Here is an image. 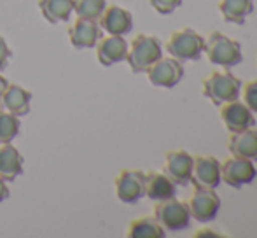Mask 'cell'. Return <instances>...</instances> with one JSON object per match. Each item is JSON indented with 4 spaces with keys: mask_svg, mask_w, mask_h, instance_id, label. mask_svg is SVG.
Masks as SVG:
<instances>
[{
    "mask_svg": "<svg viewBox=\"0 0 257 238\" xmlns=\"http://www.w3.org/2000/svg\"><path fill=\"white\" fill-rule=\"evenodd\" d=\"M98 25L108 35H126L133 28V16L130 11L122 9L119 6L105 7L98 20Z\"/></svg>",
    "mask_w": 257,
    "mask_h": 238,
    "instance_id": "cell-14",
    "label": "cell"
},
{
    "mask_svg": "<svg viewBox=\"0 0 257 238\" xmlns=\"http://www.w3.org/2000/svg\"><path fill=\"white\" fill-rule=\"evenodd\" d=\"M243 103L257 114V79L254 81H248L243 88Z\"/></svg>",
    "mask_w": 257,
    "mask_h": 238,
    "instance_id": "cell-25",
    "label": "cell"
},
{
    "mask_svg": "<svg viewBox=\"0 0 257 238\" xmlns=\"http://www.w3.org/2000/svg\"><path fill=\"white\" fill-rule=\"evenodd\" d=\"M240 89L241 81L227 68L224 72H212L208 77L203 79V95L217 107L226 102L238 100Z\"/></svg>",
    "mask_w": 257,
    "mask_h": 238,
    "instance_id": "cell-2",
    "label": "cell"
},
{
    "mask_svg": "<svg viewBox=\"0 0 257 238\" xmlns=\"http://www.w3.org/2000/svg\"><path fill=\"white\" fill-rule=\"evenodd\" d=\"M11 56H13V53H11V49H9V46H7L6 39L0 37V72H2L4 68L7 67V65H9Z\"/></svg>",
    "mask_w": 257,
    "mask_h": 238,
    "instance_id": "cell-27",
    "label": "cell"
},
{
    "mask_svg": "<svg viewBox=\"0 0 257 238\" xmlns=\"http://www.w3.org/2000/svg\"><path fill=\"white\" fill-rule=\"evenodd\" d=\"M149 2H151V6H153V9L156 11V13L163 14V16L172 14L177 7L182 6V0H149Z\"/></svg>",
    "mask_w": 257,
    "mask_h": 238,
    "instance_id": "cell-26",
    "label": "cell"
},
{
    "mask_svg": "<svg viewBox=\"0 0 257 238\" xmlns=\"http://www.w3.org/2000/svg\"><path fill=\"white\" fill-rule=\"evenodd\" d=\"M39 9L46 21L56 25L70 20L74 0H39Z\"/></svg>",
    "mask_w": 257,
    "mask_h": 238,
    "instance_id": "cell-21",
    "label": "cell"
},
{
    "mask_svg": "<svg viewBox=\"0 0 257 238\" xmlns=\"http://www.w3.org/2000/svg\"><path fill=\"white\" fill-rule=\"evenodd\" d=\"M7 198H9V187H7L6 180L0 177V203H2V201H6Z\"/></svg>",
    "mask_w": 257,
    "mask_h": 238,
    "instance_id": "cell-28",
    "label": "cell"
},
{
    "mask_svg": "<svg viewBox=\"0 0 257 238\" xmlns=\"http://www.w3.org/2000/svg\"><path fill=\"white\" fill-rule=\"evenodd\" d=\"M219 11L226 23L245 25L247 18L254 13V0H220Z\"/></svg>",
    "mask_w": 257,
    "mask_h": 238,
    "instance_id": "cell-20",
    "label": "cell"
},
{
    "mask_svg": "<svg viewBox=\"0 0 257 238\" xmlns=\"http://www.w3.org/2000/svg\"><path fill=\"white\" fill-rule=\"evenodd\" d=\"M203 51L206 53V58H208L210 63L219 65V67L224 68L236 67L243 60L240 42L226 37V35L217 30L210 32V35L205 41Z\"/></svg>",
    "mask_w": 257,
    "mask_h": 238,
    "instance_id": "cell-1",
    "label": "cell"
},
{
    "mask_svg": "<svg viewBox=\"0 0 257 238\" xmlns=\"http://www.w3.org/2000/svg\"><path fill=\"white\" fill-rule=\"evenodd\" d=\"M194 236H196V238H200V236H220V235H219V233H213V231H210V229H201V231H198Z\"/></svg>",
    "mask_w": 257,
    "mask_h": 238,
    "instance_id": "cell-29",
    "label": "cell"
},
{
    "mask_svg": "<svg viewBox=\"0 0 257 238\" xmlns=\"http://www.w3.org/2000/svg\"><path fill=\"white\" fill-rule=\"evenodd\" d=\"M193 172V156L184 149L168 151L165 154V174L177 186H187Z\"/></svg>",
    "mask_w": 257,
    "mask_h": 238,
    "instance_id": "cell-12",
    "label": "cell"
},
{
    "mask_svg": "<svg viewBox=\"0 0 257 238\" xmlns=\"http://www.w3.org/2000/svg\"><path fill=\"white\" fill-rule=\"evenodd\" d=\"M191 182L194 187H206V189H217L220 180V163L217 158L210 154H198L193 156V172H191Z\"/></svg>",
    "mask_w": 257,
    "mask_h": 238,
    "instance_id": "cell-9",
    "label": "cell"
},
{
    "mask_svg": "<svg viewBox=\"0 0 257 238\" xmlns=\"http://www.w3.org/2000/svg\"><path fill=\"white\" fill-rule=\"evenodd\" d=\"M220 117H222V123L227 128V132L231 133L252 128L255 125L254 112L243 102H238V100L222 103L220 105Z\"/></svg>",
    "mask_w": 257,
    "mask_h": 238,
    "instance_id": "cell-11",
    "label": "cell"
},
{
    "mask_svg": "<svg viewBox=\"0 0 257 238\" xmlns=\"http://www.w3.org/2000/svg\"><path fill=\"white\" fill-rule=\"evenodd\" d=\"M30 102H32L30 91H27L23 86L11 84L9 82L6 91H4L2 98H0V107H2L4 110H7V112L21 117L30 112Z\"/></svg>",
    "mask_w": 257,
    "mask_h": 238,
    "instance_id": "cell-17",
    "label": "cell"
},
{
    "mask_svg": "<svg viewBox=\"0 0 257 238\" xmlns=\"http://www.w3.org/2000/svg\"><path fill=\"white\" fill-rule=\"evenodd\" d=\"M23 174V156L11 144H0V177L13 182Z\"/></svg>",
    "mask_w": 257,
    "mask_h": 238,
    "instance_id": "cell-18",
    "label": "cell"
},
{
    "mask_svg": "<svg viewBox=\"0 0 257 238\" xmlns=\"http://www.w3.org/2000/svg\"><path fill=\"white\" fill-rule=\"evenodd\" d=\"M7 79L4 77V75H0V98H2V95H4V91H6V88H7Z\"/></svg>",
    "mask_w": 257,
    "mask_h": 238,
    "instance_id": "cell-30",
    "label": "cell"
},
{
    "mask_svg": "<svg viewBox=\"0 0 257 238\" xmlns=\"http://www.w3.org/2000/svg\"><path fill=\"white\" fill-rule=\"evenodd\" d=\"M100 37H102V28H100L98 21L77 18L75 23L68 28V41L75 49L95 48Z\"/></svg>",
    "mask_w": 257,
    "mask_h": 238,
    "instance_id": "cell-13",
    "label": "cell"
},
{
    "mask_svg": "<svg viewBox=\"0 0 257 238\" xmlns=\"http://www.w3.org/2000/svg\"><path fill=\"white\" fill-rule=\"evenodd\" d=\"M114 186L122 203H137L146 196V174L142 170H121Z\"/></svg>",
    "mask_w": 257,
    "mask_h": 238,
    "instance_id": "cell-10",
    "label": "cell"
},
{
    "mask_svg": "<svg viewBox=\"0 0 257 238\" xmlns=\"http://www.w3.org/2000/svg\"><path fill=\"white\" fill-rule=\"evenodd\" d=\"M107 7L105 0H74V11L77 18L98 21L102 13Z\"/></svg>",
    "mask_w": 257,
    "mask_h": 238,
    "instance_id": "cell-23",
    "label": "cell"
},
{
    "mask_svg": "<svg viewBox=\"0 0 257 238\" xmlns=\"http://www.w3.org/2000/svg\"><path fill=\"white\" fill-rule=\"evenodd\" d=\"M154 219L163 226L165 231H184L191 226V214L187 203L177 200L175 196L168 200H159L154 205Z\"/></svg>",
    "mask_w": 257,
    "mask_h": 238,
    "instance_id": "cell-5",
    "label": "cell"
},
{
    "mask_svg": "<svg viewBox=\"0 0 257 238\" xmlns=\"http://www.w3.org/2000/svg\"><path fill=\"white\" fill-rule=\"evenodd\" d=\"M203 49L205 39L189 27L173 32L166 41V51L179 61H198L203 55Z\"/></svg>",
    "mask_w": 257,
    "mask_h": 238,
    "instance_id": "cell-4",
    "label": "cell"
},
{
    "mask_svg": "<svg viewBox=\"0 0 257 238\" xmlns=\"http://www.w3.org/2000/svg\"><path fill=\"white\" fill-rule=\"evenodd\" d=\"M189 208L191 219L198 222H210L215 219L220 208V198L215 189H206V187H194L191 198L186 201Z\"/></svg>",
    "mask_w": 257,
    "mask_h": 238,
    "instance_id": "cell-6",
    "label": "cell"
},
{
    "mask_svg": "<svg viewBox=\"0 0 257 238\" xmlns=\"http://www.w3.org/2000/svg\"><path fill=\"white\" fill-rule=\"evenodd\" d=\"M161 56H163L161 42L154 35L139 34L135 35V39L130 44L126 61H128L133 74H140V72H146Z\"/></svg>",
    "mask_w": 257,
    "mask_h": 238,
    "instance_id": "cell-3",
    "label": "cell"
},
{
    "mask_svg": "<svg viewBox=\"0 0 257 238\" xmlns=\"http://www.w3.org/2000/svg\"><path fill=\"white\" fill-rule=\"evenodd\" d=\"M95 48L96 58L103 67H110L119 61H124L126 55H128V42L124 41L122 35H108L105 39H100Z\"/></svg>",
    "mask_w": 257,
    "mask_h": 238,
    "instance_id": "cell-15",
    "label": "cell"
},
{
    "mask_svg": "<svg viewBox=\"0 0 257 238\" xmlns=\"http://www.w3.org/2000/svg\"><path fill=\"white\" fill-rule=\"evenodd\" d=\"M126 235L130 238H163L165 229L154 217H140L130 222Z\"/></svg>",
    "mask_w": 257,
    "mask_h": 238,
    "instance_id": "cell-22",
    "label": "cell"
},
{
    "mask_svg": "<svg viewBox=\"0 0 257 238\" xmlns=\"http://www.w3.org/2000/svg\"><path fill=\"white\" fill-rule=\"evenodd\" d=\"M227 151L231 156L257 161V130L247 128L231 133L227 139Z\"/></svg>",
    "mask_w": 257,
    "mask_h": 238,
    "instance_id": "cell-16",
    "label": "cell"
},
{
    "mask_svg": "<svg viewBox=\"0 0 257 238\" xmlns=\"http://www.w3.org/2000/svg\"><path fill=\"white\" fill-rule=\"evenodd\" d=\"M20 119L14 114L0 109V144H11L20 133Z\"/></svg>",
    "mask_w": 257,
    "mask_h": 238,
    "instance_id": "cell-24",
    "label": "cell"
},
{
    "mask_svg": "<svg viewBox=\"0 0 257 238\" xmlns=\"http://www.w3.org/2000/svg\"><path fill=\"white\" fill-rule=\"evenodd\" d=\"M147 77L149 82L153 86L158 88H175L184 77V67L182 61L175 60L173 56L170 58H159L158 61H154L149 68H147Z\"/></svg>",
    "mask_w": 257,
    "mask_h": 238,
    "instance_id": "cell-8",
    "label": "cell"
},
{
    "mask_svg": "<svg viewBox=\"0 0 257 238\" xmlns=\"http://www.w3.org/2000/svg\"><path fill=\"white\" fill-rule=\"evenodd\" d=\"M177 193V184L166 174L161 172H149L146 174V196L154 201L168 200Z\"/></svg>",
    "mask_w": 257,
    "mask_h": 238,
    "instance_id": "cell-19",
    "label": "cell"
},
{
    "mask_svg": "<svg viewBox=\"0 0 257 238\" xmlns=\"http://www.w3.org/2000/svg\"><path fill=\"white\" fill-rule=\"evenodd\" d=\"M255 175L257 170L254 161L250 160L229 156L220 163V180L234 189H241L243 186L250 184L255 179Z\"/></svg>",
    "mask_w": 257,
    "mask_h": 238,
    "instance_id": "cell-7",
    "label": "cell"
}]
</instances>
